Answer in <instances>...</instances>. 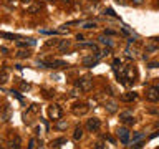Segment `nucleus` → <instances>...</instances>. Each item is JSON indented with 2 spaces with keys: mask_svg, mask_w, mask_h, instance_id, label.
Wrapping results in <instances>:
<instances>
[{
  "mask_svg": "<svg viewBox=\"0 0 159 149\" xmlns=\"http://www.w3.org/2000/svg\"><path fill=\"white\" fill-rule=\"evenodd\" d=\"M40 10H42V3H30L27 7V13L35 15V13H38Z\"/></svg>",
  "mask_w": 159,
  "mask_h": 149,
  "instance_id": "obj_7",
  "label": "nucleus"
},
{
  "mask_svg": "<svg viewBox=\"0 0 159 149\" xmlns=\"http://www.w3.org/2000/svg\"><path fill=\"white\" fill-rule=\"evenodd\" d=\"M73 113L76 114V116H83V114L88 113V106H86V104H81V103L75 104V106H73Z\"/></svg>",
  "mask_w": 159,
  "mask_h": 149,
  "instance_id": "obj_6",
  "label": "nucleus"
},
{
  "mask_svg": "<svg viewBox=\"0 0 159 149\" xmlns=\"http://www.w3.org/2000/svg\"><path fill=\"white\" fill-rule=\"evenodd\" d=\"M129 118H133V113L131 111H124V113L119 114V119H121V121H126V119H129Z\"/></svg>",
  "mask_w": 159,
  "mask_h": 149,
  "instance_id": "obj_17",
  "label": "nucleus"
},
{
  "mask_svg": "<svg viewBox=\"0 0 159 149\" xmlns=\"http://www.w3.org/2000/svg\"><path fill=\"white\" fill-rule=\"evenodd\" d=\"M7 79H8L7 70H2V71H0V83H7Z\"/></svg>",
  "mask_w": 159,
  "mask_h": 149,
  "instance_id": "obj_18",
  "label": "nucleus"
},
{
  "mask_svg": "<svg viewBox=\"0 0 159 149\" xmlns=\"http://www.w3.org/2000/svg\"><path fill=\"white\" fill-rule=\"evenodd\" d=\"M76 86L81 89V91L86 93V91H89V89L93 88V79H91V78H86V76H84V78H80L78 83H76Z\"/></svg>",
  "mask_w": 159,
  "mask_h": 149,
  "instance_id": "obj_2",
  "label": "nucleus"
},
{
  "mask_svg": "<svg viewBox=\"0 0 159 149\" xmlns=\"http://www.w3.org/2000/svg\"><path fill=\"white\" fill-rule=\"evenodd\" d=\"M157 5H159V0H157Z\"/></svg>",
  "mask_w": 159,
  "mask_h": 149,
  "instance_id": "obj_36",
  "label": "nucleus"
},
{
  "mask_svg": "<svg viewBox=\"0 0 159 149\" xmlns=\"http://www.w3.org/2000/svg\"><path fill=\"white\" fill-rule=\"evenodd\" d=\"M118 138H119V141H121L123 144H128L129 142V131L126 128H119L118 129Z\"/></svg>",
  "mask_w": 159,
  "mask_h": 149,
  "instance_id": "obj_5",
  "label": "nucleus"
},
{
  "mask_svg": "<svg viewBox=\"0 0 159 149\" xmlns=\"http://www.w3.org/2000/svg\"><path fill=\"white\" fill-rule=\"evenodd\" d=\"M146 98L149 99V101H152V103L159 101V88H149L146 91Z\"/></svg>",
  "mask_w": 159,
  "mask_h": 149,
  "instance_id": "obj_4",
  "label": "nucleus"
},
{
  "mask_svg": "<svg viewBox=\"0 0 159 149\" xmlns=\"http://www.w3.org/2000/svg\"><path fill=\"white\" fill-rule=\"evenodd\" d=\"M104 109H106L108 113H116L118 111V104L114 103V101H109V103L104 104Z\"/></svg>",
  "mask_w": 159,
  "mask_h": 149,
  "instance_id": "obj_9",
  "label": "nucleus"
},
{
  "mask_svg": "<svg viewBox=\"0 0 159 149\" xmlns=\"http://www.w3.org/2000/svg\"><path fill=\"white\" fill-rule=\"evenodd\" d=\"M66 142V139L65 138H58V139H55V141H52V146L53 147H61V144Z\"/></svg>",
  "mask_w": 159,
  "mask_h": 149,
  "instance_id": "obj_15",
  "label": "nucleus"
},
{
  "mask_svg": "<svg viewBox=\"0 0 159 149\" xmlns=\"http://www.w3.org/2000/svg\"><path fill=\"white\" fill-rule=\"evenodd\" d=\"M99 126H101V123H99V119H98V118H91V119H88V121H86V129H88L89 133L98 131Z\"/></svg>",
  "mask_w": 159,
  "mask_h": 149,
  "instance_id": "obj_3",
  "label": "nucleus"
},
{
  "mask_svg": "<svg viewBox=\"0 0 159 149\" xmlns=\"http://www.w3.org/2000/svg\"><path fill=\"white\" fill-rule=\"evenodd\" d=\"M63 66H68L65 61H60V60H53L50 61V68H63Z\"/></svg>",
  "mask_w": 159,
  "mask_h": 149,
  "instance_id": "obj_13",
  "label": "nucleus"
},
{
  "mask_svg": "<svg viewBox=\"0 0 159 149\" xmlns=\"http://www.w3.org/2000/svg\"><path fill=\"white\" fill-rule=\"evenodd\" d=\"M157 66H159V63H156V61L149 63V68H157Z\"/></svg>",
  "mask_w": 159,
  "mask_h": 149,
  "instance_id": "obj_30",
  "label": "nucleus"
},
{
  "mask_svg": "<svg viewBox=\"0 0 159 149\" xmlns=\"http://www.w3.org/2000/svg\"><path fill=\"white\" fill-rule=\"evenodd\" d=\"M141 139H143V134L141 133H136L133 136V142H138V141H141Z\"/></svg>",
  "mask_w": 159,
  "mask_h": 149,
  "instance_id": "obj_23",
  "label": "nucleus"
},
{
  "mask_svg": "<svg viewBox=\"0 0 159 149\" xmlns=\"http://www.w3.org/2000/svg\"><path fill=\"white\" fill-rule=\"evenodd\" d=\"M94 27H96V23H94V22L93 23L91 22H86V23L83 25V28H94Z\"/></svg>",
  "mask_w": 159,
  "mask_h": 149,
  "instance_id": "obj_26",
  "label": "nucleus"
},
{
  "mask_svg": "<svg viewBox=\"0 0 159 149\" xmlns=\"http://www.w3.org/2000/svg\"><path fill=\"white\" fill-rule=\"evenodd\" d=\"M143 2H144V0H131V3H133V5H141Z\"/></svg>",
  "mask_w": 159,
  "mask_h": 149,
  "instance_id": "obj_29",
  "label": "nucleus"
},
{
  "mask_svg": "<svg viewBox=\"0 0 159 149\" xmlns=\"http://www.w3.org/2000/svg\"><path fill=\"white\" fill-rule=\"evenodd\" d=\"M33 146H35V141L32 139V141H30V146H28V149H33Z\"/></svg>",
  "mask_w": 159,
  "mask_h": 149,
  "instance_id": "obj_31",
  "label": "nucleus"
},
{
  "mask_svg": "<svg viewBox=\"0 0 159 149\" xmlns=\"http://www.w3.org/2000/svg\"><path fill=\"white\" fill-rule=\"evenodd\" d=\"M124 123H126L128 126H131V124H134V118H129V119H126Z\"/></svg>",
  "mask_w": 159,
  "mask_h": 149,
  "instance_id": "obj_28",
  "label": "nucleus"
},
{
  "mask_svg": "<svg viewBox=\"0 0 159 149\" xmlns=\"http://www.w3.org/2000/svg\"><path fill=\"white\" fill-rule=\"evenodd\" d=\"M68 128V123L66 121H57V129H60V131H63V129Z\"/></svg>",
  "mask_w": 159,
  "mask_h": 149,
  "instance_id": "obj_19",
  "label": "nucleus"
},
{
  "mask_svg": "<svg viewBox=\"0 0 159 149\" xmlns=\"http://www.w3.org/2000/svg\"><path fill=\"white\" fill-rule=\"evenodd\" d=\"M136 98H138V94L134 93V91H133V93H124V94H121V99H123V101H128V103H129V101H134Z\"/></svg>",
  "mask_w": 159,
  "mask_h": 149,
  "instance_id": "obj_8",
  "label": "nucleus"
},
{
  "mask_svg": "<svg viewBox=\"0 0 159 149\" xmlns=\"http://www.w3.org/2000/svg\"><path fill=\"white\" fill-rule=\"evenodd\" d=\"M96 61H98V56H94V58H84L83 60V65H84V66H93Z\"/></svg>",
  "mask_w": 159,
  "mask_h": 149,
  "instance_id": "obj_14",
  "label": "nucleus"
},
{
  "mask_svg": "<svg viewBox=\"0 0 159 149\" xmlns=\"http://www.w3.org/2000/svg\"><path fill=\"white\" fill-rule=\"evenodd\" d=\"M10 147L12 149H18L20 147V136L15 134L13 138H10Z\"/></svg>",
  "mask_w": 159,
  "mask_h": 149,
  "instance_id": "obj_10",
  "label": "nucleus"
},
{
  "mask_svg": "<svg viewBox=\"0 0 159 149\" xmlns=\"http://www.w3.org/2000/svg\"><path fill=\"white\" fill-rule=\"evenodd\" d=\"M22 3H32V0H20Z\"/></svg>",
  "mask_w": 159,
  "mask_h": 149,
  "instance_id": "obj_32",
  "label": "nucleus"
},
{
  "mask_svg": "<svg viewBox=\"0 0 159 149\" xmlns=\"http://www.w3.org/2000/svg\"><path fill=\"white\" fill-rule=\"evenodd\" d=\"M48 116L53 119V121H60L63 116V111H61V108L58 106V104H52V106L48 108Z\"/></svg>",
  "mask_w": 159,
  "mask_h": 149,
  "instance_id": "obj_1",
  "label": "nucleus"
},
{
  "mask_svg": "<svg viewBox=\"0 0 159 149\" xmlns=\"http://www.w3.org/2000/svg\"><path fill=\"white\" fill-rule=\"evenodd\" d=\"M116 2H118V3H124V0H116Z\"/></svg>",
  "mask_w": 159,
  "mask_h": 149,
  "instance_id": "obj_33",
  "label": "nucleus"
},
{
  "mask_svg": "<svg viewBox=\"0 0 159 149\" xmlns=\"http://www.w3.org/2000/svg\"><path fill=\"white\" fill-rule=\"evenodd\" d=\"M93 149H106V146L101 144V142H98V144H94V146H93Z\"/></svg>",
  "mask_w": 159,
  "mask_h": 149,
  "instance_id": "obj_27",
  "label": "nucleus"
},
{
  "mask_svg": "<svg viewBox=\"0 0 159 149\" xmlns=\"http://www.w3.org/2000/svg\"><path fill=\"white\" fill-rule=\"evenodd\" d=\"M99 40H101V43H104V45H108V47H111V40H109V38H106V37H101V38H99Z\"/></svg>",
  "mask_w": 159,
  "mask_h": 149,
  "instance_id": "obj_24",
  "label": "nucleus"
},
{
  "mask_svg": "<svg viewBox=\"0 0 159 149\" xmlns=\"http://www.w3.org/2000/svg\"><path fill=\"white\" fill-rule=\"evenodd\" d=\"M17 56H18V58H28V56H30V52H28V50H20Z\"/></svg>",
  "mask_w": 159,
  "mask_h": 149,
  "instance_id": "obj_20",
  "label": "nucleus"
},
{
  "mask_svg": "<svg viewBox=\"0 0 159 149\" xmlns=\"http://www.w3.org/2000/svg\"><path fill=\"white\" fill-rule=\"evenodd\" d=\"M81 47H83V48H91L93 52H98V47H96L94 43H83Z\"/></svg>",
  "mask_w": 159,
  "mask_h": 149,
  "instance_id": "obj_21",
  "label": "nucleus"
},
{
  "mask_svg": "<svg viewBox=\"0 0 159 149\" xmlns=\"http://www.w3.org/2000/svg\"><path fill=\"white\" fill-rule=\"evenodd\" d=\"M157 88H159V86H157Z\"/></svg>",
  "mask_w": 159,
  "mask_h": 149,
  "instance_id": "obj_37",
  "label": "nucleus"
},
{
  "mask_svg": "<svg viewBox=\"0 0 159 149\" xmlns=\"http://www.w3.org/2000/svg\"><path fill=\"white\" fill-rule=\"evenodd\" d=\"M17 45H18V47H35V40L28 38L27 42H25V40H18Z\"/></svg>",
  "mask_w": 159,
  "mask_h": 149,
  "instance_id": "obj_11",
  "label": "nucleus"
},
{
  "mask_svg": "<svg viewBox=\"0 0 159 149\" xmlns=\"http://www.w3.org/2000/svg\"><path fill=\"white\" fill-rule=\"evenodd\" d=\"M63 2H66V3H70V2H71V0H63Z\"/></svg>",
  "mask_w": 159,
  "mask_h": 149,
  "instance_id": "obj_34",
  "label": "nucleus"
},
{
  "mask_svg": "<svg viewBox=\"0 0 159 149\" xmlns=\"http://www.w3.org/2000/svg\"><path fill=\"white\" fill-rule=\"evenodd\" d=\"M83 138V128L81 126H76L75 128V133H73V139L75 141H78V139Z\"/></svg>",
  "mask_w": 159,
  "mask_h": 149,
  "instance_id": "obj_12",
  "label": "nucleus"
},
{
  "mask_svg": "<svg viewBox=\"0 0 159 149\" xmlns=\"http://www.w3.org/2000/svg\"><path fill=\"white\" fill-rule=\"evenodd\" d=\"M141 146H143V139H141V141H138V142H133L131 144V149H139Z\"/></svg>",
  "mask_w": 159,
  "mask_h": 149,
  "instance_id": "obj_25",
  "label": "nucleus"
},
{
  "mask_svg": "<svg viewBox=\"0 0 159 149\" xmlns=\"http://www.w3.org/2000/svg\"><path fill=\"white\" fill-rule=\"evenodd\" d=\"M50 2H58V0H50Z\"/></svg>",
  "mask_w": 159,
  "mask_h": 149,
  "instance_id": "obj_35",
  "label": "nucleus"
},
{
  "mask_svg": "<svg viewBox=\"0 0 159 149\" xmlns=\"http://www.w3.org/2000/svg\"><path fill=\"white\" fill-rule=\"evenodd\" d=\"M60 42H61V40H50V42L47 43V47H58Z\"/></svg>",
  "mask_w": 159,
  "mask_h": 149,
  "instance_id": "obj_22",
  "label": "nucleus"
},
{
  "mask_svg": "<svg viewBox=\"0 0 159 149\" xmlns=\"http://www.w3.org/2000/svg\"><path fill=\"white\" fill-rule=\"evenodd\" d=\"M58 48L61 50V52L68 50V48H70V42H68V40H61V42H60V45H58Z\"/></svg>",
  "mask_w": 159,
  "mask_h": 149,
  "instance_id": "obj_16",
  "label": "nucleus"
}]
</instances>
